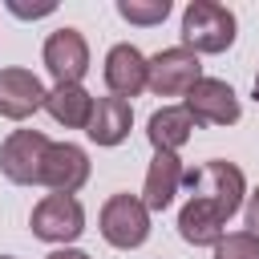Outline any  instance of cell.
I'll use <instances>...</instances> for the list:
<instances>
[{
  "label": "cell",
  "instance_id": "ffe728a7",
  "mask_svg": "<svg viewBox=\"0 0 259 259\" xmlns=\"http://www.w3.org/2000/svg\"><path fill=\"white\" fill-rule=\"evenodd\" d=\"M243 223H247V235L259 239V186L247 194V206H243Z\"/></svg>",
  "mask_w": 259,
  "mask_h": 259
},
{
  "label": "cell",
  "instance_id": "7c38bea8",
  "mask_svg": "<svg viewBox=\"0 0 259 259\" xmlns=\"http://www.w3.org/2000/svg\"><path fill=\"white\" fill-rule=\"evenodd\" d=\"M130 130H134V105L130 101H121V97H97V105H93V117H89V125H85V134H89V142L93 146H121L125 138H130Z\"/></svg>",
  "mask_w": 259,
  "mask_h": 259
},
{
  "label": "cell",
  "instance_id": "5b68a950",
  "mask_svg": "<svg viewBox=\"0 0 259 259\" xmlns=\"http://www.w3.org/2000/svg\"><path fill=\"white\" fill-rule=\"evenodd\" d=\"M198 81H202V61L186 45H174V49H162V53L150 57V85H146L150 93H158V97H186Z\"/></svg>",
  "mask_w": 259,
  "mask_h": 259
},
{
  "label": "cell",
  "instance_id": "6da1fadb",
  "mask_svg": "<svg viewBox=\"0 0 259 259\" xmlns=\"http://www.w3.org/2000/svg\"><path fill=\"white\" fill-rule=\"evenodd\" d=\"M235 12L214 0H190L182 8V45L190 53H227L235 45Z\"/></svg>",
  "mask_w": 259,
  "mask_h": 259
},
{
  "label": "cell",
  "instance_id": "ac0fdd59",
  "mask_svg": "<svg viewBox=\"0 0 259 259\" xmlns=\"http://www.w3.org/2000/svg\"><path fill=\"white\" fill-rule=\"evenodd\" d=\"M214 259H259V239L247 231H231L214 243Z\"/></svg>",
  "mask_w": 259,
  "mask_h": 259
},
{
  "label": "cell",
  "instance_id": "5bb4252c",
  "mask_svg": "<svg viewBox=\"0 0 259 259\" xmlns=\"http://www.w3.org/2000/svg\"><path fill=\"white\" fill-rule=\"evenodd\" d=\"M178 235L194 247H214L227 235V214L206 198H186V206L178 210Z\"/></svg>",
  "mask_w": 259,
  "mask_h": 259
},
{
  "label": "cell",
  "instance_id": "9a60e30c",
  "mask_svg": "<svg viewBox=\"0 0 259 259\" xmlns=\"http://www.w3.org/2000/svg\"><path fill=\"white\" fill-rule=\"evenodd\" d=\"M190 134H194V117L186 113V105H162L146 121V138L154 154H178L190 142Z\"/></svg>",
  "mask_w": 259,
  "mask_h": 259
},
{
  "label": "cell",
  "instance_id": "3957f363",
  "mask_svg": "<svg viewBox=\"0 0 259 259\" xmlns=\"http://www.w3.org/2000/svg\"><path fill=\"white\" fill-rule=\"evenodd\" d=\"M101 239L117 251H134L150 239V210L138 194H109L101 214H97Z\"/></svg>",
  "mask_w": 259,
  "mask_h": 259
},
{
  "label": "cell",
  "instance_id": "9c48e42d",
  "mask_svg": "<svg viewBox=\"0 0 259 259\" xmlns=\"http://www.w3.org/2000/svg\"><path fill=\"white\" fill-rule=\"evenodd\" d=\"M101 77H105V89H109L113 97L130 101V97H138V93L150 85V57H146L138 45L121 40V45H113V49L105 53Z\"/></svg>",
  "mask_w": 259,
  "mask_h": 259
},
{
  "label": "cell",
  "instance_id": "603a6c76",
  "mask_svg": "<svg viewBox=\"0 0 259 259\" xmlns=\"http://www.w3.org/2000/svg\"><path fill=\"white\" fill-rule=\"evenodd\" d=\"M0 259H12V255H0Z\"/></svg>",
  "mask_w": 259,
  "mask_h": 259
},
{
  "label": "cell",
  "instance_id": "52a82bcc",
  "mask_svg": "<svg viewBox=\"0 0 259 259\" xmlns=\"http://www.w3.org/2000/svg\"><path fill=\"white\" fill-rule=\"evenodd\" d=\"M40 61L53 73L57 85H81V77L89 73V40L81 36V28L65 24V28H57V32L45 36Z\"/></svg>",
  "mask_w": 259,
  "mask_h": 259
},
{
  "label": "cell",
  "instance_id": "7402d4cb",
  "mask_svg": "<svg viewBox=\"0 0 259 259\" xmlns=\"http://www.w3.org/2000/svg\"><path fill=\"white\" fill-rule=\"evenodd\" d=\"M255 101H259V77H255Z\"/></svg>",
  "mask_w": 259,
  "mask_h": 259
},
{
  "label": "cell",
  "instance_id": "30bf717a",
  "mask_svg": "<svg viewBox=\"0 0 259 259\" xmlns=\"http://www.w3.org/2000/svg\"><path fill=\"white\" fill-rule=\"evenodd\" d=\"M45 97H49V89L32 69H20V65L0 69V117L24 121L36 109H45Z\"/></svg>",
  "mask_w": 259,
  "mask_h": 259
},
{
  "label": "cell",
  "instance_id": "8fae6325",
  "mask_svg": "<svg viewBox=\"0 0 259 259\" xmlns=\"http://www.w3.org/2000/svg\"><path fill=\"white\" fill-rule=\"evenodd\" d=\"M85 182H89V154L77 142H49L40 186H49L53 194H77Z\"/></svg>",
  "mask_w": 259,
  "mask_h": 259
},
{
  "label": "cell",
  "instance_id": "277c9868",
  "mask_svg": "<svg viewBox=\"0 0 259 259\" xmlns=\"http://www.w3.org/2000/svg\"><path fill=\"white\" fill-rule=\"evenodd\" d=\"M28 227H32L36 239L57 243V247H69V243L81 239V231H85V206H81L77 194H45V198L32 206Z\"/></svg>",
  "mask_w": 259,
  "mask_h": 259
},
{
  "label": "cell",
  "instance_id": "8992f818",
  "mask_svg": "<svg viewBox=\"0 0 259 259\" xmlns=\"http://www.w3.org/2000/svg\"><path fill=\"white\" fill-rule=\"evenodd\" d=\"M45 154H49V138L40 130H12L0 146V174L12 186H36L45 170Z\"/></svg>",
  "mask_w": 259,
  "mask_h": 259
},
{
  "label": "cell",
  "instance_id": "ba28073f",
  "mask_svg": "<svg viewBox=\"0 0 259 259\" xmlns=\"http://www.w3.org/2000/svg\"><path fill=\"white\" fill-rule=\"evenodd\" d=\"M186 113L194 117V125H235L243 117V105L235 97V89L219 77H202L186 97H182Z\"/></svg>",
  "mask_w": 259,
  "mask_h": 259
},
{
  "label": "cell",
  "instance_id": "2e32d148",
  "mask_svg": "<svg viewBox=\"0 0 259 259\" xmlns=\"http://www.w3.org/2000/svg\"><path fill=\"white\" fill-rule=\"evenodd\" d=\"M93 105H97V97L85 85H53L49 97H45L49 117L65 130H85L89 117H93Z\"/></svg>",
  "mask_w": 259,
  "mask_h": 259
},
{
  "label": "cell",
  "instance_id": "44dd1931",
  "mask_svg": "<svg viewBox=\"0 0 259 259\" xmlns=\"http://www.w3.org/2000/svg\"><path fill=\"white\" fill-rule=\"evenodd\" d=\"M45 259H93V255H85L81 247H57V251H49Z\"/></svg>",
  "mask_w": 259,
  "mask_h": 259
},
{
  "label": "cell",
  "instance_id": "4fadbf2b",
  "mask_svg": "<svg viewBox=\"0 0 259 259\" xmlns=\"http://www.w3.org/2000/svg\"><path fill=\"white\" fill-rule=\"evenodd\" d=\"M182 178H186V166L178 154H154L150 170H146V182H142V202L146 210H166L174 202V194L182 190Z\"/></svg>",
  "mask_w": 259,
  "mask_h": 259
},
{
  "label": "cell",
  "instance_id": "7a4b0ae2",
  "mask_svg": "<svg viewBox=\"0 0 259 259\" xmlns=\"http://www.w3.org/2000/svg\"><path fill=\"white\" fill-rule=\"evenodd\" d=\"M182 186L190 190V198L214 202L227 219H231V214L243 206V198H247V178H243V170H239L235 162H223V158H210V162H202L198 170H186Z\"/></svg>",
  "mask_w": 259,
  "mask_h": 259
},
{
  "label": "cell",
  "instance_id": "e0dca14e",
  "mask_svg": "<svg viewBox=\"0 0 259 259\" xmlns=\"http://www.w3.org/2000/svg\"><path fill=\"white\" fill-rule=\"evenodd\" d=\"M117 16L138 28H154L170 16V0H117Z\"/></svg>",
  "mask_w": 259,
  "mask_h": 259
},
{
  "label": "cell",
  "instance_id": "d6986e66",
  "mask_svg": "<svg viewBox=\"0 0 259 259\" xmlns=\"http://www.w3.org/2000/svg\"><path fill=\"white\" fill-rule=\"evenodd\" d=\"M4 8H8L12 16H20V20H36V16H49L57 4H53V0H45V4H20V0H8Z\"/></svg>",
  "mask_w": 259,
  "mask_h": 259
}]
</instances>
